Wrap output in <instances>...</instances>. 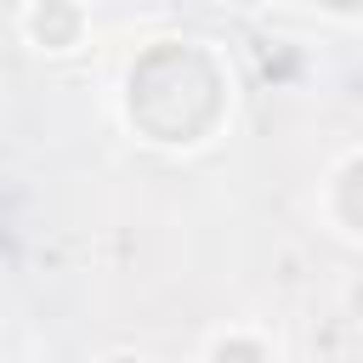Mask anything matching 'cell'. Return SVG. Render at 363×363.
<instances>
[{
	"label": "cell",
	"instance_id": "1",
	"mask_svg": "<svg viewBox=\"0 0 363 363\" xmlns=\"http://www.w3.org/2000/svg\"><path fill=\"white\" fill-rule=\"evenodd\" d=\"M119 113L153 147H199L233 113V74L210 40H147L119 79Z\"/></svg>",
	"mask_w": 363,
	"mask_h": 363
},
{
	"label": "cell",
	"instance_id": "2",
	"mask_svg": "<svg viewBox=\"0 0 363 363\" xmlns=\"http://www.w3.org/2000/svg\"><path fill=\"white\" fill-rule=\"evenodd\" d=\"M17 28H23V40L34 51L74 57L85 45V34H91V11H85V0H28L23 17H17Z\"/></svg>",
	"mask_w": 363,
	"mask_h": 363
},
{
	"label": "cell",
	"instance_id": "3",
	"mask_svg": "<svg viewBox=\"0 0 363 363\" xmlns=\"http://www.w3.org/2000/svg\"><path fill=\"white\" fill-rule=\"evenodd\" d=\"M318 210L340 238L363 244V147H352L329 164V176L318 187Z\"/></svg>",
	"mask_w": 363,
	"mask_h": 363
},
{
	"label": "cell",
	"instance_id": "4",
	"mask_svg": "<svg viewBox=\"0 0 363 363\" xmlns=\"http://www.w3.org/2000/svg\"><path fill=\"white\" fill-rule=\"evenodd\" d=\"M199 363H278V352L267 346V335H255V329L233 323V329L210 335V346H204V357H199Z\"/></svg>",
	"mask_w": 363,
	"mask_h": 363
},
{
	"label": "cell",
	"instance_id": "5",
	"mask_svg": "<svg viewBox=\"0 0 363 363\" xmlns=\"http://www.w3.org/2000/svg\"><path fill=\"white\" fill-rule=\"evenodd\" d=\"M306 6L329 23H363V0H306Z\"/></svg>",
	"mask_w": 363,
	"mask_h": 363
},
{
	"label": "cell",
	"instance_id": "6",
	"mask_svg": "<svg viewBox=\"0 0 363 363\" xmlns=\"http://www.w3.org/2000/svg\"><path fill=\"white\" fill-rule=\"evenodd\" d=\"M96 363H147V357H136V352H108V357H96Z\"/></svg>",
	"mask_w": 363,
	"mask_h": 363
},
{
	"label": "cell",
	"instance_id": "7",
	"mask_svg": "<svg viewBox=\"0 0 363 363\" xmlns=\"http://www.w3.org/2000/svg\"><path fill=\"white\" fill-rule=\"evenodd\" d=\"M221 6H238V11H255V6H267V0H221Z\"/></svg>",
	"mask_w": 363,
	"mask_h": 363
}]
</instances>
